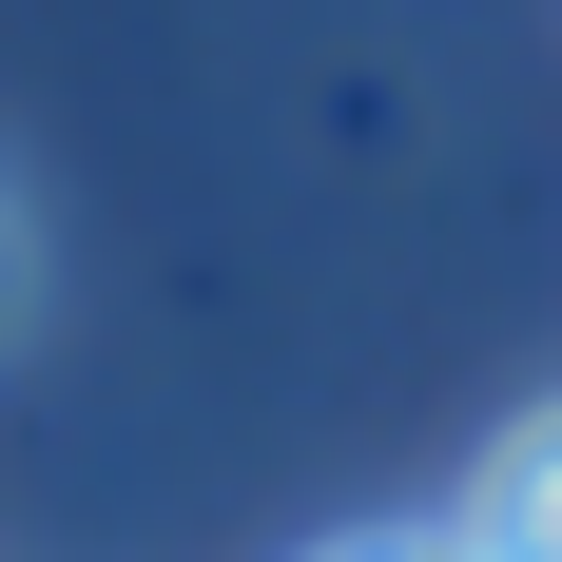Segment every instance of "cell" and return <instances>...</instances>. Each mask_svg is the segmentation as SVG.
<instances>
[{"label":"cell","mask_w":562,"mask_h":562,"mask_svg":"<svg viewBox=\"0 0 562 562\" xmlns=\"http://www.w3.org/2000/svg\"><path fill=\"white\" fill-rule=\"evenodd\" d=\"M465 543H485V562H562V407L524 427L505 465H485V505H465Z\"/></svg>","instance_id":"obj_1"},{"label":"cell","mask_w":562,"mask_h":562,"mask_svg":"<svg viewBox=\"0 0 562 562\" xmlns=\"http://www.w3.org/2000/svg\"><path fill=\"white\" fill-rule=\"evenodd\" d=\"M349 562H485V543H465V524H427V543H349Z\"/></svg>","instance_id":"obj_2"},{"label":"cell","mask_w":562,"mask_h":562,"mask_svg":"<svg viewBox=\"0 0 562 562\" xmlns=\"http://www.w3.org/2000/svg\"><path fill=\"white\" fill-rule=\"evenodd\" d=\"M0 311H20V214H0Z\"/></svg>","instance_id":"obj_3"}]
</instances>
